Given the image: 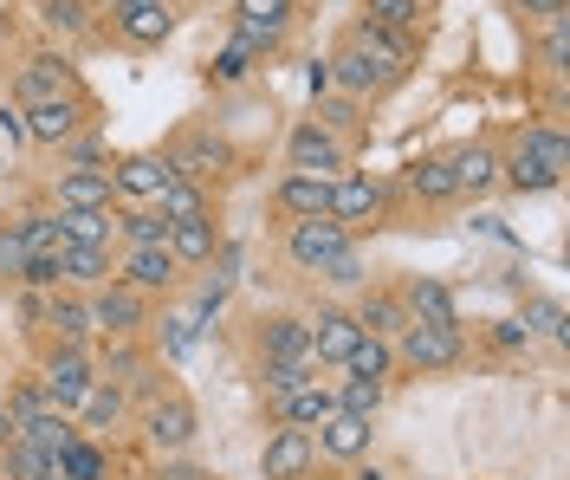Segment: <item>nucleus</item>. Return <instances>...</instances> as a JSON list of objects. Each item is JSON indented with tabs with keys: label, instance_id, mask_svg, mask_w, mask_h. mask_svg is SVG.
<instances>
[{
	"label": "nucleus",
	"instance_id": "41",
	"mask_svg": "<svg viewBox=\"0 0 570 480\" xmlns=\"http://www.w3.org/2000/svg\"><path fill=\"white\" fill-rule=\"evenodd\" d=\"M409 188H415V202H454L448 156H422V163H409Z\"/></svg>",
	"mask_w": 570,
	"mask_h": 480
},
{
	"label": "nucleus",
	"instance_id": "19",
	"mask_svg": "<svg viewBox=\"0 0 570 480\" xmlns=\"http://www.w3.org/2000/svg\"><path fill=\"white\" fill-rule=\"evenodd\" d=\"M273 208L285 215V227L292 222H318V215H331V183H324V176H298V169H285L279 183H273Z\"/></svg>",
	"mask_w": 570,
	"mask_h": 480
},
{
	"label": "nucleus",
	"instance_id": "45",
	"mask_svg": "<svg viewBox=\"0 0 570 480\" xmlns=\"http://www.w3.org/2000/svg\"><path fill=\"white\" fill-rule=\"evenodd\" d=\"M39 20H46L52 33H66V39H91V13H85V0H39Z\"/></svg>",
	"mask_w": 570,
	"mask_h": 480
},
{
	"label": "nucleus",
	"instance_id": "44",
	"mask_svg": "<svg viewBox=\"0 0 570 480\" xmlns=\"http://www.w3.org/2000/svg\"><path fill=\"white\" fill-rule=\"evenodd\" d=\"M0 415H7V442H13L20 429H33L39 415H52V403H46V390H39V383H20V390L7 396V409H0Z\"/></svg>",
	"mask_w": 570,
	"mask_h": 480
},
{
	"label": "nucleus",
	"instance_id": "13",
	"mask_svg": "<svg viewBox=\"0 0 570 480\" xmlns=\"http://www.w3.org/2000/svg\"><path fill=\"white\" fill-rule=\"evenodd\" d=\"M305 332H312V357H318V370L324 364L344 370V364H351V351H356V337H363L344 305H318V312L305 319Z\"/></svg>",
	"mask_w": 570,
	"mask_h": 480
},
{
	"label": "nucleus",
	"instance_id": "1",
	"mask_svg": "<svg viewBox=\"0 0 570 480\" xmlns=\"http://www.w3.org/2000/svg\"><path fill=\"white\" fill-rule=\"evenodd\" d=\"M570 169V144L558 124H525L512 149L499 156V188H512V195H551V188L564 183Z\"/></svg>",
	"mask_w": 570,
	"mask_h": 480
},
{
	"label": "nucleus",
	"instance_id": "27",
	"mask_svg": "<svg viewBox=\"0 0 570 480\" xmlns=\"http://www.w3.org/2000/svg\"><path fill=\"white\" fill-rule=\"evenodd\" d=\"M169 254H176V266H208L220 254L214 215H202V222H169Z\"/></svg>",
	"mask_w": 570,
	"mask_h": 480
},
{
	"label": "nucleus",
	"instance_id": "38",
	"mask_svg": "<svg viewBox=\"0 0 570 480\" xmlns=\"http://www.w3.org/2000/svg\"><path fill=\"white\" fill-rule=\"evenodd\" d=\"M351 376H370V383H390L395 376V344L390 337H356V351H351Z\"/></svg>",
	"mask_w": 570,
	"mask_h": 480
},
{
	"label": "nucleus",
	"instance_id": "48",
	"mask_svg": "<svg viewBox=\"0 0 570 480\" xmlns=\"http://www.w3.org/2000/svg\"><path fill=\"white\" fill-rule=\"evenodd\" d=\"M318 280H331V286H363V280H370V273H363V247H344V254L331 259Z\"/></svg>",
	"mask_w": 570,
	"mask_h": 480
},
{
	"label": "nucleus",
	"instance_id": "22",
	"mask_svg": "<svg viewBox=\"0 0 570 480\" xmlns=\"http://www.w3.org/2000/svg\"><path fill=\"white\" fill-rule=\"evenodd\" d=\"M370 435H376L370 415H344V409H337V415L318 422L312 442H318V454H331V461H363V454H370Z\"/></svg>",
	"mask_w": 570,
	"mask_h": 480
},
{
	"label": "nucleus",
	"instance_id": "7",
	"mask_svg": "<svg viewBox=\"0 0 570 480\" xmlns=\"http://www.w3.org/2000/svg\"><path fill=\"white\" fill-rule=\"evenodd\" d=\"M169 183H176V169H169V156H156V149H137V156H117V163H110V188H117V202H130V208H149Z\"/></svg>",
	"mask_w": 570,
	"mask_h": 480
},
{
	"label": "nucleus",
	"instance_id": "55",
	"mask_svg": "<svg viewBox=\"0 0 570 480\" xmlns=\"http://www.w3.org/2000/svg\"><path fill=\"white\" fill-rule=\"evenodd\" d=\"M351 480H395L390 468H376V461H363V468H351Z\"/></svg>",
	"mask_w": 570,
	"mask_h": 480
},
{
	"label": "nucleus",
	"instance_id": "24",
	"mask_svg": "<svg viewBox=\"0 0 570 480\" xmlns=\"http://www.w3.org/2000/svg\"><path fill=\"white\" fill-rule=\"evenodd\" d=\"M356 332L363 337H390L395 344V332L409 325V305H402V293H390V286H370V293L356 298Z\"/></svg>",
	"mask_w": 570,
	"mask_h": 480
},
{
	"label": "nucleus",
	"instance_id": "34",
	"mask_svg": "<svg viewBox=\"0 0 570 480\" xmlns=\"http://www.w3.org/2000/svg\"><path fill=\"white\" fill-rule=\"evenodd\" d=\"M331 396H337L344 415H370V422H376V409H383V396H390V383H370V376H351V370H344V383H331Z\"/></svg>",
	"mask_w": 570,
	"mask_h": 480
},
{
	"label": "nucleus",
	"instance_id": "12",
	"mask_svg": "<svg viewBox=\"0 0 570 480\" xmlns=\"http://www.w3.org/2000/svg\"><path fill=\"white\" fill-rule=\"evenodd\" d=\"M318 468V442H312V429H273L266 448H259V474L266 480H305Z\"/></svg>",
	"mask_w": 570,
	"mask_h": 480
},
{
	"label": "nucleus",
	"instance_id": "53",
	"mask_svg": "<svg viewBox=\"0 0 570 480\" xmlns=\"http://www.w3.org/2000/svg\"><path fill=\"white\" fill-rule=\"evenodd\" d=\"M169 357H188V344H195V319H169Z\"/></svg>",
	"mask_w": 570,
	"mask_h": 480
},
{
	"label": "nucleus",
	"instance_id": "15",
	"mask_svg": "<svg viewBox=\"0 0 570 480\" xmlns=\"http://www.w3.org/2000/svg\"><path fill=\"white\" fill-rule=\"evenodd\" d=\"M324 72H331V91H344V98H356V105H370V98H383V91H390V78L376 72V66H370V52H356L351 39L324 59Z\"/></svg>",
	"mask_w": 570,
	"mask_h": 480
},
{
	"label": "nucleus",
	"instance_id": "35",
	"mask_svg": "<svg viewBox=\"0 0 570 480\" xmlns=\"http://www.w3.org/2000/svg\"><path fill=\"white\" fill-rule=\"evenodd\" d=\"M117 234L124 247H169V222L156 208H117Z\"/></svg>",
	"mask_w": 570,
	"mask_h": 480
},
{
	"label": "nucleus",
	"instance_id": "40",
	"mask_svg": "<svg viewBox=\"0 0 570 480\" xmlns=\"http://www.w3.org/2000/svg\"><path fill=\"white\" fill-rule=\"evenodd\" d=\"M110 474V454L91 435H78V442L59 454V480H105Z\"/></svg>",
	"mask_w": 570,
	"mask_h": 480
},
{
	"label": "nucleus",
	"instance_id": "14",
	"mask_svg": "<svg viewBox=\"0 0 570 480\" xmlns=\"http://www.w3.org/2000/svg\"><path fill=\"white\" fill-rule=\"evenodd\" d=\"M441 156H448V176H454V202H480V195L499 188V149L454 144V149H441Z\"/></svg>",
	"mask_w": 570,
	"mask_h": 480
},
{
	"label": "nucleus",
	"instance_id": "4",
	"mask_svg": "<svg viewBox=\"0 0 570 480\" xmlns=\"http://www.w3.org/2000/svg\"><path fill=\"white\" fill-rule=\"evenodd\" d=\"M39 390H46V403L59 409V415H71V409L91 396V383H98V370H91V357L78 351V344H52L46 357H39Z\"/></svg>",
	"mask_w": 570,
	"mask_h": 480
},
{
	"label": "nucleus",
	"instance_id": "51",
	"mask_svg": "<svg viewBox=\"0 0 570 480\" xmlns=\"http://www.w3.org/2000/svg\"><path fill=\"white\" fill-rule=\"evenodd\" d=\"M512 7H519V20H525V27H544V20L570 13V0H512Z\"/></svg>",
	"mask_w": 570,
	"mask_h": 480
},
{
	"label": "nucleus",
	"instance_id": "47",
	"mask_svg": "<svg viewBox=\"0 0 570 480\" xmlns=\"http://www.w3.org/2000/svg\"><path fill=\"white\" fill-rule=\"evenodd\" d=\"M318 370H298V364H259V390L266 396H285V390H298V383H312Z\"/></svg>",
	"mask_w": 570,
	"mask_h": 480
},
{
	"label": "nucleus",
	"instance_id": "23",
	"mask_svg": "<svg viewBox=\"0 0 570 480\" xmlns=\"http://www.w3.org/2000/svg\"><path fill=\"white\" fill-rule=\"evenodd\" d=\"M110 280H117V259H110V247H78V241H66V247H59V286L98 293V286H110Z\"/></svg>",
	"mask_w": 570,
	"mask_h": 480
},
{
	"label": "nucleus",
	"instance_id": "39",
	"mask_svg": "<svg viewBox=\"0 0 570 480\" xmlns=\"http://www.w3.org/2000/svg\"><path fill=\"white\" fill-rule=\"evenodd\" d=\"M7 448V454H0V461H7V480H59V461H52V454H39L33 442H20V435H13V442H0Z\"/></svg>",
	"mask_w": 570,
	"mask_h": 480
},
{
	"label": "nucleus",
	"instance_id": "25",
	"mask_svg": "<svg viewBox=\"0 0 570 480\" xmlns=\"http://www.w3.org/2000/svg\"><path fill=\"white\" fill-rule=\"evenodd\" d=\"M220 163H227V144H220L214 130H188V137L169 149V169H176V176H188V183H208Z\"/></svg>",
	"mask_w": 570,
	"mask_h": 480
},
{
	"label": "nucleus",
	"instance_id": "6",
	"mask_svg": "<svg viewBox=\"0 0 570 480\" xmlns=\"http://www.w3.org/2000/svg\"><path fill=\"white\" fill-rule=\"evenodd\" d=\"M344 247H356V234H344V227L331 222V215H318V222H292V227H285V259H292L298 273H324V266L344 254Z\"/></svg>",
	"mask_w": 570,
	"mask_h": 480
},
{
	"label": "nucleus",
	"instance_id": "46",
	"mask_svg": "<svg viewBox=\"0 0 570 480\" xmlns=\"http://www.w3.org/2000/svg\"><path fill=\"white\" fill-rule=\"evenodd\" d=\"M312 117H318L331 137H351L356 124H363V105H356V98H344V91H324L318 111H312Z\"/></svg>",
	"mask_w": 570,
	"mask_h": 480
},
{
	"label": "nucleus",
	"instance_id": "52",
	"mask_svg": "<svg viewBox=\"0 0 570 480\" xmlns=\"http://www.w3.org/2000/svg\"><path fill=\"white\" fill-rule=\"evenodd\" d=\"M532 319H538V332L544 337H564V305H558V298H538Z\"/></svg>",
	"mask_w": 570,
	"mask_h": 480
},
{
	"label": "nucleus",
	"instance_id": "57",
	"mask_svg": "<svg viewBox=\"0 0 570 480\" xmlns=\"http://www.w3.org/2000/svg\"><path fill=\"white\" fill-rule=\"evenodd\" d=\"M110 7H130V0H110Z\"/></svg>",
	"mask_w": 570,
	"mask_h": 480
},
{
	"label": "nucleus",
	"instance_id": "10",
	"mask_svg": "<svg viewBox=\"0 0 570 480\" xmlns=\"http://www.w3.org/2000/svg\"><path fill=\"white\" fill-rule=\"evenodd\" d=\"M13 91H20V105H46V98H78V66H71L66 52H33L20 78H13Z\"/></svg>",
	"mask_w": 570,
	"mask_h": 480
},
{
	"label": "nucleus",
	"instance_id": "21",
	"mask_svg": "<svg viewBox=\"0 0 570 480\" xmlns=\"http://www.w3.org/2000/svg\"><path fill=\"white\" fill-rule=\"evenodd\" d=\"M85 98H46V105H27V137L33 144H46V149H59V144H71L78 130H85Z\"/></svg>",
	"mask_w": 570,
	"mask_h": 480
},
{
	"label": "nucleus",
	"instance_id": "16",
	"mask_svg": "<svg viewBox=\"0 0 570 480\" xmlns=\"http://www.w3.org/2000/svg\"><path fill=\"white\" fill-rule=\"evenodd\" d=\"M117 280L130 286V293H169L181 280V266H176V254L169 247H124V259H117Z\"/></svg>",
	"mask_w": 570,
	"mask_h": 480
},
{
	"label": "nucleus",
	"instance_id": "32",
	"mask_svg": "<svg viewBox=\"0 0 570 480\" xmlns=\"http://www.w3.org/2000/svg\"><path fill=\"white\" fill-rule=\"evenodd\" d=\"M124 409H130V390H117V383H91V396L71 409V415H78L85 429H117Z\"/></svg>",
	"mask_w": 570,
	"mask_h": 480
},
{
	"label": "nucleus",
	"instance_id": "17",
	"mask_svg": "<svg viewBox=\"0 0 570 480\" xmlns=\"http://www.w3.org/2000/svg\"><path fill=\"white\" fill-rule=\"evenodd\" d=\"M259 364H298V370H318L305 319H292V312L266 319V325H259Z\"/></svg>",
	"mask_w": 570,
	"mask_h": 480
},
{
	"label": "nucleus",
	"instance_id": "2",
	"mask_svg": "<svg viewBox=\"0 0 570 480\" xmlns=\"http://www.w3.org/2000/svg\"><path fill=\"white\" fill-rule=\"evenodd\" d=\"M466 364V332L461 325H422L409 319L395 332V370H415V376H441V370Z\"/></svg>",
	"mask_w": 570,
	"mask_h": 480
},
{
	"label": "nucleus",
	"instance_id": "49",
	"mask_svg": "<svg viewBox=\"0 0 570 480\" xmlns=\"http://www.w3.org/2000/svg\"><path fill=\"white\" fill-rule=\"evenodd\" d=\"M247 72H253V52L240 46V39H227V46H220V59H214V78H220V85H234V78H247Z\"/></svg>",
	"mask_w": 570,
	"mask_h": 480
},
{
	"label": "nucleus",
	"instance_id": "54",
	"mask_svg": "<svg viewBox=\"0 0 570 480\" xmlns=\"http://www.w3.org/2000/svg\"><path fill=\"white\" fill-rule=\"evenodd\" d=\"M156 480H214L208 468H188V461H163V474Z\"/></svg>",
	"mask_w": 570,
	"mask_h": 480
},
{
	"label": "nucleus",
	"instance_id": "5",
	"mask_svg": "<svg viewBox=\"0 0 570 480\" xmlns=\"http://www.w3.org/2000/svg\"><path fill=\"white\" fill-rule=\"evenodd\" d=\"M195 429H202V422H195V403H188V396H149V403H142V442L156 448L163 461H169V454H188V448H195Z\"/></svg>",
	"mask_w": 570,
	"mask_h": 480
},
{
	"label": "nucleus",
	"instance_id": "30",
	"mask_svg": "<svg viewBox=\"0 0 570 480\" xmlns=\"http://www.w3.org/2000/svg\"><path fill=\"white\" fill-rule=\"evenodd\" d=\"M59 234L78 241V247H110L117 215H110V208H59Z\"/></svg>",
	"mask_w": 570,
	"mask_h": 480
},
{
	"label": "nucleus",
	"instance_id": "26",
	"mask_svg": "<svg viewBox=\"0 0 570 480\" xmlns=\"http://www.w3.org/2000/svg\"><path fill=\"white\" fill-rule=\"evenodd\" d=\"M117 202V188H110V169H66L59 176V208H110Z\"/></svg>",
	"mask_w": 570,
	"mask_h": 480
},
{
	"label": "nucleus",
	"instance_id": "8",
	"mask_svg": "<svg viewBox=\"0 0 570 480\" xmlns=\"http://www.w3.org/2000/svg\"><path fill=\"white\" fill-rule=\"evenodd\" d=\"M85 312H91V332H105V337H137L149 325V298L130 293L124 280L98 286V293L85 298Z\"/></svg>",
	"mask_w": 570,
	"mask_h": 480
},
{
	"label": "nucleus",
	"instance_id": "28",
	"mask_svg": "<svg viewBox=\"0 0 570 480\" xmlns=\"http://www.w3.org/2000/svg\"><path fill=\"white\" fill-rule=\"evenodd\" d=\"M402 305H409V319H422V325H461V319H454V293H448L441 280H409V286H402Z\"/></svg>",
	"mask_w": 570,
	"mask_h": 480
},
{
	"label": "nucleus",
	"instance_id": "42",
	"mask_svg": "<svg viewBox=\"0 0 570 480\" xmlns=\"http://www.w3.org/2000/svg\"><path fill=\"white\" fill-rule=\"evenodd\" d=\"M298 13V0H234V20L240 27H259V33H285Z\"/></svg>",
	"mask_w": 570,
	"mask_h": 480
},
{
	"label": "nucleus",
	"instance_id": "37",
	"mask_svg": "<svg viewBox=\"0 0 570 480\" xmlns=\"http://www.w3.org/2000/svg\"><path fill=\"white\" fill-rule=\"evenodd\" d=\"M78 435H85V429H78L71 415H59V409H52V415H39L33 429H20V442H33L39 454H52V461H59V454H66Z\"/></svg>",
	"mask_w": 570,
	"mask_h": 480
},
{
	"label": "nucleus",
	"instance_id": "11",
	"mask_svg": "<svg viewBox=\"0 0 570 480\" xmlns=\"http://www.w3.org/2000/svg\"><path fill=\"white\" fill-rule=\"evenodd\" d=\"M344 39H351L356 52H370V66L390 78V85H402V78L415 72V39H409V33H390V27H370V20H356Z\"/></svg>",
	"mask_w": 570,
	"mask_h": 480
},
{
	"label": "nucleus",
	"instance_id": "3",
	"mask_svg": "<svg viewBox=\"0 0 570 480\" xmlns=\"http://www.w3.org/2000/svg\"><path fill=\"white\" fill-rule=\"evenodd\" d=\"M285 169L337 183V176L351 169V144H344V137H331V130H324L318 117H298V124L285 130Z\"/></svg>",
	"mask_w": 570,
	"mask_h": 480
},
{
	"label": "nucleus",
	"instance_id": "20",
	"mask_svg": "<svg viewBox=\"0 0 570 480\" xmlns=\"http://www.w3.org/2000/svg\"><path fill=\"white\" fill-rule=\"evenodd\" d=\"M266 409H273V422L279 429H318L324 415H337V396H331V383H298V390H285V396H266Z\"/></svg>",
	"mask_w": 570,
	"mask_h": 480
},
{
	"label": "nucleus",
	"instance_id": "50",
	"mask_svg": "<svg viewBox=\"0 0 570 480\" xmlns=\"http://www.w3.org/2000/svg\"><path fill=\"white\" fill-rule=\"evenodd\" d=\"M20 273H27V247H20V234H13V227H0V280H13V286H20Z\"/></svg>",
	"mask_w": 570,
	"mask_h": 480
},
{
	"label": "nucleus",
	"instance_id": "43",
	"mask_svg": "<svg viewBox=\"0 0 570 480\" xmlns=\"http://www.w3.org/2000/svg\"><path fill=\"white\" fill-rule=\"evenodd\" d=\"M538 66H544L551 78L570 72V13H558V20L538 27Z\"/></svg>",
	"mask_w": 570,
	"mask_h": 480
},
{
	"label": "nucleus",
	"instance_id": "29",
	"mask_svg": "<svg viewBox=\"0 0 570 480\" xmlns=\"http://www.w3.org/2000/svg\"><path fill=\"white\" fill-rule=\"evenodd\" d=\"M46 332H52V344H78V351H85V337H91V312H85V298L78 293H52V305H46Z\"/></svg>",
	"mask_w": 570,
	"mask_h": 480
},
{
	"label": "nucleus",
	"instance_id": "56",
	"mask_svg": "<svg viewBox=\"0 0 570 480\" xmlns=\"http://www.w3.org/2000/svg\"><path fill=\"white\" fill-rule=\"evenodd\" d=\"M0 442H7V415H0Z\"/></svg>",
	"mask_w": 570,
	"mask_h": 480
},
{
	"label": "nucleus",
	"instance_id": "9",
	"mask_svg": "<svg viewBox=\"0 0 570 480\" xmlns=\"http://www.w3.org/2000/svg\"><path fill=\"white\" fill-rule=\"evenodd\" d=\"M331 222L344 227V234L376 227V222H383V183H376V176H356V169H344V176L331 183Z\"/></svg>",
	"mask_w": 570,
	"mask_h": 480
},
{
	"label": "nucleus",
	"instance_id": "36",
	"mask_svg": "<svg viewBox=\"0 0 570 480\" xmlns=\"http://www.w3.org/2000/svg\"><path fill=\"white\" fill-rule=\"evenodd\" d=\"M13 234H20L27 254H59V247H66V234H59V215H52V208H27V215L13 222Z\"/></svg>",
	"mask_w": 570,
	"mask_h": 480
},
{
	"label": "nucleus",
	"instance_id": "18",
	"mask_svg": "<svg viewBox=\"0 0 570 480\" xmlns=\"http://www.w3.org/2000/svg\"><path fill=\"white\" fill-rule=\"evenodd\" d=\"M110 27L124 46H163L176 33V13H169V0H130V7H110Z\"/></svg>",
	"mask_w": 570,
	"mask_h": 480
},
{
	"label": "nucleus",
	"instance_id": "33",
	"mask_svg": "<svg viewBox=\"0 0 570 480\" xmlns=\"http://www.w3.org/2000/svg\"><path fill=\"white\" fill-rule=\"evenodd\" d=\"M363 20L415 39V33H422V20H428V0H363Z\"/></svg>",
	"mask_w": 570,
	"mask_h": 480
},
{
	"label": "nucleus",
	"instance_id": "31",
	"mask_svg": "<svg viewBox=\"0 0 570 480\" xmlns=\"http://www.w3.org/2000/svg\"><path fill=\"white\" fill-rule=\"evenodd\" d=\"M149 208H156L163 222H202V215H208V188L188 183V176H176V183L163 188V195H156Z\"/></svg>",
	"mask_w": 570,
	"mask_h": 480
}]
</instances>
